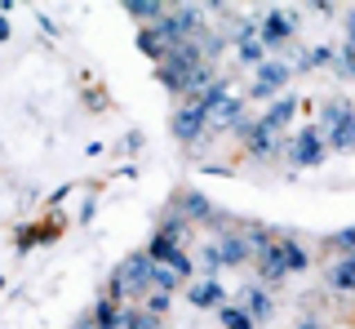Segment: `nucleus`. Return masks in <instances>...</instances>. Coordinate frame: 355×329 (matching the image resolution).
<instances>
[{
  "instance_id": "1",
  "label": "nucleus",
  "mask_w": 355,
  "mask_h": 329,
  "mask_svg": "<svg viewBox=\"0 0 355 329\" xmlns=\"http://www.w3.org/2000/svg\"><path fill=\"white\" fill-rule=\"evenodd\" d=\"M151 271H155V262L147 258V249H142V254H129L125 262H120L116 271H111V298H125V303H142L151 294Z\"/></svg>"
},
{
  "instance_id": "2",
  "label": "nucleus",
  "mask_w": 355,
  "mask_h": 329,
  "mask_svg": "<svg viewBox=\"0 0 355 329\" xmlns=\"http://www.w3.org/2000/svg\"><path fill=\"white\" fill-rule=\"evenodd\" d=\"M315 129L324 134L329 151H355V103L351 98H329L320 107Z\"/></svg>"
},
{
  "instance_id": "3",
  "label": "nucleus",
  "mask_w": 355,
  "mask_h": 329,
  "mask_svg": "<svg viewBox=\"0 0 355 329\" xmlns=\"http://www.w3.org/2000/svg\"><path fill=\"white\" fill-rule=\"evenodd\" d=\"M200 67H205V53H200V49H196V40H191V45H178L169 58L155 67V76H160V85H164L169 94L182 98V94H187V85H191V76H196Z\"/></svg>"
},
{
  "instance_id": "4",
  "label": "nucleus",
  "mask_w": 355,
  "mask_h": 329,
  "mask_svg": "<svg viewBox=\"0 0 355 329\" xmlns=\"http://www.w3.org/2000/svg\"><path fill=\"white\" fill-rule=\"evenodd\" d=\"M284 156H288V164H297V169H311V164H324L329 142H324V134H320L315 125H306L284 142Z\"/></svg>"
},
{
  "instance_id": "5",
  "label": "nucleus",
  "mask_w": 355,
  "mask_h": 329,
  "mask_svg": "<svg viewBox=\"0 0 355 329\" xmlns=\"http://www.w3.org/2000/svg\"><path fill=\"white\" fill-rule=\"evenodd\" d=\"M293 81V67H288L284 58H266L258 71H253V85H249V98L253 103H266V98L284 94V85Z\"/></svg>"
},
{
  "instance_id": "6",
  "label": "nucleus",
  "mask_w": 355,
  "mask_h": 329,
  "mask_svg": "<svg viewBox=\"0 0 355 329\" xmlns=\"http://www.w3.org/2000/svg\"><path fill=\"white\" fill-rule=\"evenodd\" d=\"M293 31H297V18L288 14V9H271V14L258 23V40L266 45V53H271V49L288 45V40H293Z\"/></svg>"
},
{
  "instance_id": "7",
  "label": "nucleus",
  "mask_w": 355,
  "mask_h": 329,
  "mask_svg": "<svg viewBox=\"0 0 355 329\" xmlns=\"http://www.w3.org/2000/svg\"><path fill=\"white\" fill-rule=\"evenodd\" d=\"M214 245H218V254H222V267H244V262L253 258V249H249V236H244V232H236V227L218 232V236H214Z\"/></svg>"
},
{
  "instance_id": "8",
  "label": "nucleus",
  "mask_w": 355,
  "mask_h": 329,
  "mask_svg": "<svg viewBox=\"0 0 355 329\" xmlns=\"http://www.w3.org/2000/svg\"><path fill=\"white\" fill-rule=\"evenodd\" d=\"M240 307L253 316V325H266L275 316V298H271L266 285H244V289H240Z\"/></svg>"
},
{
  "instance_id": "9",
  "label": "nucleus",
  "mask_w": 355,
  "mask_h": 329,
  "mask_svg": "<svg viewBox=\"0 0 355 329\" xmlns=\"http://www.w3.org/2000/svg\"><path fill=\"white\" fill-rule=\"evenodd\" d=\"M240 112H244V98L240 94H227L214 112H209V134H227V129H236L240 125Z\"/></svg>"
},
{
  "instance_id": "10",
  "label": "nucleus",
  "mask_w": 355,
  "mask_h": 329,
  "mask_svg": "<svg viewBox=\"0 0 355 329\" xmlns=\"http://www.w3.org/2000/svg\"><path fill=\"white\" fill-rule=\"evenodd\" d=\"M293 112H297V98H293V94L275 98V103L266 107V116L258 120V129H266V134H275V138H280V134H284V125L293 120Z\"/></svg>"
},
{
  "instance_id": "11",
  "label": "nucleus",
  "mask_w": 355,
  "mask_h": 329,
  "mask_svg": "<svg viewBox=\"0 0 355 329\" xmlns=\"http://www.w3.org/2000/svg\"><path fill=\"white\" fill-rule=\"evenodd\" d=\"M187 298H191V307H227V289H222L218 280H209V276H200V280H191L187 285Z\"/></svg>"
},
{
  "instance_id": "12",
  "label": "nucleus",
  "mask_w": 355,
  "mask_h": 329,
  "mask_svg": "<svg viewBox=\"0 0 355 329\" xmlns=\"http://www.w3.org/2000/svg\"><path fill=\"white\" fill-rule=\"evenodd\" d=\"M173 210L182 214V223H209V218H214V205H209L200 192H182L173 201Z\"/></svg>"
},
{
  "instance_id": "13",
  "label": "nucleus",
  "mask_w": 355,
  "mask_h": 329,
  "mask_svg": "<svg viewBox=\"0 0 355 329\" xmlns=\"http://www.w3.org/2000/svg\"><path fill=\"white\" fill-rule=\"evenodd\" d=\"M324 285L338 294H355V254H342L333 267L324 271Z\"/></svg>"
},
{
  "instance_id": "14",
  "label": "nucleus",
  "mask_w": 355,
  "mask_h": 329,
  "mask_svg": "<svg viewBox=\"0 0 355 329\" xmlns=\"http://www.w3.org/2000/svg\"><path fill=\"white\" fill-rule=\"evenodd\" d=\"M138 49L147 53V58H155V67H160V62L173 53V45L164 40V31H160V27H142V31H138Z\"/></svg>"
},
{
  "instance_id": "15",
  "label": "nucleus",
  "mask_w": 355,
  "mask_h": 329,
  "mask_svg": "<svg viewBox=\"0 0 355 329\" xmlns=\"http://www.w3.org/2000/svg\"><path fill=\"white\" fill-rule=\"evenodd\" d=\"M125 14L133 18V23H142V27H155L164 14H169V5H155V0H129Z\"/></svg>"
},
{
  "instance_id": "16",
  "label": "nucleus",
  "mask_w": 355,
  "mask_h": 329,
  "mask_svg": "<svg viewBox=\"0 0 355 329\" xmlns=\"http://www.w3.org/2000/svg\"><path fill=\"white\" fill-rule=\"evenodd\" d=\"M275 249H280V258H284V267H288V276H293V271H306V249L297 245L293 236H275Z\"/></svg>"
},
{
  "instance_id": "17",
  "label": "nucleus",
  "mask_w": 355,
  "mask_h": 329,
  "mask_svg": "<svg viewBox=\"0 0 355 329\" xmlns=\"http://www.w3.org/2000/svg\"><path fill=\"white\" fill-rule=\"evenodd\" d=\"M236 49H240V62H244V67H253V71H258L262 62H266V45H262L258 36H240V40H236Z\"/></svg>"
},
{
  "instance_id": "18",
  "label": "nucleus",
  "mask_w": 355,
  "mask_h": 329,
  "mask_svg": "<svg viewBox=\"0 0 355 329\" xmlns=\"http://www.w3.org/2000/svg\"><path fill=\"white\" fill-rule=\"evenodd\" d=\"M218 321L227 325V329H258V325H253V316L244 312L240 303H227V307H218Z\"/></svg>"
},
{
  "instance_id": "19",
  "label": "nucleus",
  "mask_w": 355,
  "mask_h": 329,
  "mask_svg": "<svg viewBox=\"0 0 355 329\" xmlns=\"http://www.w3.org/2000/svg\"><path fill=\"white\" fill-rule=\"evenodd\" d=\"M200 271H205L209 280H218V271H222V254H218L214 240H205V249H200Z\"/></svg>"
},
{
  "instance_id": "20",
  "label": "nucleus",
  "mask_w": 355,
  "mask_h": 329,
  "mask_svg": "<svg viewBox=\"0 0 355 329\" xmlns=\"http://www.w3.org/2000/svg\"><path fill=\"white\" fill-rule=\"evenodd\" d=\"M333 62H338V49H333V45L306 49V67H333Z\"/></svg>"
},
{
  "instance_id": "21",
  "label": "nucleus",
  "mask_w": 355,
  "mask_h": 329,
  "mask_svg": "<svg viewBox=\"0 0 355 329\" xmlns=\"http://www.w3.org/2000/svg\"><path fill=\"white\" fill-rule=\"evenodd\" d=\"M142 307H147V312L155 316V321H160V316H164V312H169V294H160V289H151V294H147V298H142Z\"/></svg>"
},
{
  "instance_id": "22",
  "label": "nucleus",
  "mask_w": 355,
  "mask_h": 329,
  "mask_svg": "<svg viewBox=\"0 0 355 329\" xmlns=\"http://www.w3.org/2000/svg\"><path fill=\"white\" fill-rule=\"evenodd\" d=\"M125 329H155V316H151V312H138V307H129V312H125Z\"/></svg>"
},
{
  "instance_id": "23",
  "label": "nucleus",
  "mask_w": 355,
  "mask_h": 329,
  "mask_svg": "<svg viewBox=\"0 0 355 329\" xmlns=\"http://www.w3.org/2000/svg\"><path fill=\"white\" fill-rule=\"evenodd\" d=\"M329 249H338V254H355V227H347V232L329 236Z\"/></svg>"
},
{
  "instance_id": "24",
  "label": "nucleus",
  "mask_w": 355,
  "mask_h": 329,
  "mask_svg": "<svg viewBox=\"0 0 355 329\" xmlns=\"http://www.w3.org/2000/svg\"><path fill=\"white\" fill-rule=\"evenodd\" d=\"M333 67L355 81V45H342V49H338V62H333Z\"/></svg>"
},
{
  "instance_id": "25",
  "label": "nucleus",
  "mask_w": 355,
  "mask_h": 329,
  "mask_svg": "<svg viewBox=\"0 0 355 329\" xmlns=\"http://www.w3.org/2000/svg\"><path fill=\"white\" fill-rule=\"evenodd\" d=\"M342 27H347V45H355V9L342 14Z\"/></svg>"
},
{
  "instance_id": "26",
  "label": "nucleus",
  "mask_w": 355,
  "mask_h": 329,
  "mask_svg": "<svg viewBox=\"0 0 355 329\" xmlns=\"http://www.w3.org/2000/svg\"><path fill=\"white\" fill-rule=\"evenodd\" d=\"M0 40H9V23H5V18H0Z\"/></svg>"
}]
</instances>
